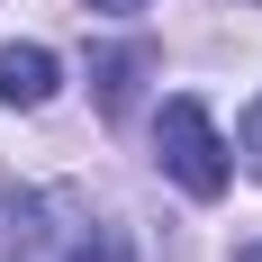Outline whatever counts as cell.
<instances>
[{
	"label": "cell",
	"mask_w": 262,
	"mask_h": 262,
	"mask_svg": "<svg viewBox=\"0 0 262 262\" xmlns=\"http://www.w3.org/2000/svg\"><path fill=\"white\" fill-rule=\"evenodd\" d=\"M9 262H136V253H127V226H108V208L91 190L46 181L9 217Z\"/></svg>",
	"instance_id": "obj_1"
},
{
	"label": "cell",
	"mask_w": 262,
	"mask_h": 262,
	"mask_svg": "<svg viewBox=\"0 0 262 262\" xmlns=\"http://www.w3.org/2000/svg\"><path fill=\"white\" fill-rule=\"evenodd\" d=\"M154 163L190 190V199H226V181H235L208 100H190V91H181V100H163V118H154Z\"/></svg>",
	"instance_id": "obj_2"
},
{
	"label": "cell",
	"mask_w": 262,
	"mask_h": 262,
	"mask_svg": "<svg viewBox=\"0 0 262 262\" xmlns=\"http://www.w3.org/2000/svg\"><path fill=\"white\" fill-rule=\"evenodd\" d=\"M54 81H63V63L46 46H0V108H46Z\"/></svg>",
	"instance_id": "obj_3"
},
{
	"label": "cell",
	"mask_w": 262,
	"mask_h": 262,
	"mask_svg": "<svg viewBox=\"0 0 262 262\" xmlns=\"http://www.w3.org/2000/svg\"><path fill=\"white\" fill-rule=\"evenodd\" d=\"M136 73H145V46H118V54H100V108H108V118L127 108V91H136Z\"/></svg>",
	"instance_id": "obj_4"
},
{
	"label": "cell",
	"mask_w": 262,
	"mask_h": 262,
	"mask_svg": "<svg viewBox=\"0 0 262 262\" xmlns=\"http://www.w3.org/2000/svg\"><path fill=\"white\" fill-rule=\"evenodd\" d=\"M244 154H253V172H262V100H253V118H244Z\"/></svg>",
	"instance_id": "obj_5"
},
{
	"label": "cell",
	"mask_w": 262,
	"mask_h": 262,
	"mask_svg": "<svg viewBox=\"0 0 262 262\" xmlns=\"http://www.w3.org/2000/svg\"><path fill=\"white\" fill-rule=\"evenodd\" d=\"M91 9H108V18H127V9H145V0H91Z\"/></svg>",
	"instance_id": "obj_6"
},
{
	"label": "cell",
	"mask_w": 262,
	"mask_h": 262,
	"mask_svg": "<svg viewBox=\"0 0 262 262\" xmlns=\"http://www.w3.org/2000/svg\"><path fill=\"white\" fill-rule=\"evenodd\" d=\"M235 262H262V244H244V253H235Z\"/></svg>",
	"instance_id": "obj_7"
}]
</instances>
